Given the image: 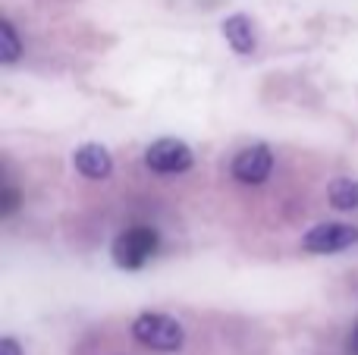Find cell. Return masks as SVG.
Returning <instances> with one entry per match:
<instances>
[{
  "label": "cell",
  "mask_w": 358,
  "mask_h": 355,
  "mask_svg": "<svg viewBox=\"0 0 358 355\" xmlns=\"http://www.w3.org/2000/svg\"><path fill=\"white\" fill-rule=\"evenodd\" d=\"M132 337L142 346L157 352H176L185 343V331L179 321H173L170 314H157V312H145L132 321Z\"/></svg>",
  "instance_id": "obj_1"
},
{
  "label": "cell",
  "mask_w": 358,
  "mask_h": 355,
  "mask_svg": "<svg viewBox=\"0 0 358 355\" xmlns=\"http://www.w3.org/2000/svg\"><path fill=\"white\" fill-rule=\"evenodd\" d=\"M161 236L151 226H129L113 239V264L123 270H138L157 255Z\"/></svg>",
  "instance_id": "obj_2"
},
{
  "label": "cell",
  "mask_w": 358,
  "mask_h": 355,
  "mask_svg": "<svg viewBox=\"0 0 358 355\" xmlns=\"http://www.w3.org/2000/svg\"><path fill=\"white\" fill-rule=\"evenodd\" d=\"M358 245V226L349 224H317L302 236V249L311 255H334Z\"/></svg>",
  "instance_id": "obj_3"
},
{
  "label": "cell",
  "mask_w": 358,
  "mask_h": 355,
  "mask_svg": "<svg viewBox=\"0 0 358 355\" xmlns=\"http://www.w3.org/2000/svg\"><path fill=\"white\" fill-rule=\"evenodd\" d=\"M192 148L179 138H157L155 145H148L145 151V164L155 173H185L192 167Z\"/></svg>",
  "instance_id": "obj_4"
},
{
  "label": "cell",
  "mask_w": 358,
  "mask_h": 355,
  "mask_svg": "<svg viewBox=\"0 0 358 355\" xmlns=\"http://www.w3.org/2000/svg\"><path fill=\"white\" fill-rule=\"evenodd\" d=\"M273 167V154L267 145H252V148H242L233 161V176L245 186H258L271 176Z\"/></svg>",
  "instance_id": "obj_5"
},
{
  "label": "cell",
  "mask_w": 358,
  "mask_h": 355,
  "mask_svg": "<svg viewBox=\"0 0 358 355\" xmlns=\"http://www.w3.org/2000/svg\"><path fill=\"white\" fill-rule=\"evenodd\" d=\"M73 164L85 180H107L113 170V161H110L104 145H82V148L73 154Z\"/></svg>",
  "instance_id": "obj_6"
},
{
  "label": "cell",
  "mask_w": 358,
  "mask_h": 355,
  "mask_svg": "<svg viewBox=\"0 0 358 355\" xmlns=\"http://www.w3.org/2000/svg\"><path fill=\"white\" fill-rule=\"evenodd\" d=\"M223 38L229 41V48H233L236 54H252L255 44H258V38H255V25L245 13H236V16L223 19Z\"/></svg>",
  "instance_id": "obj_7"
},
{
  "label": "cell",
  "mask_w": 358,
  "mask_h": 355,
  "mask_svg": "<svg viewBox=\"0 0 358 355\" xmlns=\"http://www.w3.org/2000/svg\"><path fill=\"white\" fill-rule=\"evenodd\" d=\"M327 195H330V205L334 208H340V211H355L358 208V180L340 176V180L330 182Z\"/></svg>",
  "instance_id": "obj_8"
},
{
  "label": "cell",
  "mask_w": 358,
  "mask_h": 355,
  "mask_svg": "<svg viewBox=\"0 0 358 355\" xmlns=\"http://www.w3.org/2000/svg\"><path fill=\"white\" fill-rule=\"evenodd\" d=\"M19 54H22V44H19V35H16V25L10 19L0 22V63H16Z\"/></svg>",
  "instance_id": "obj_9"
},
{
  "label": "cell",
  "mask_w": 358,
  "mask_h": 355,
  "mask_svg": "<svg viewBox=\"0 0 358 355\" xmlns=\"http://www.w3.org/2000/svg\"><path fill=\"white\" fill-rule=\"evenodd\" d=\"M0 205H3V217H10V214L19 208V192H16V189L6 186L3 189V201H0Z\"/></svg>",
  "instance_id": "obj_10"
},
{
  "label": "cell",
  "mask_w": 358,
  "mask_h": 355,
  "mask_svg": "<svg viewBox=\"0 0 358 355\" xmlns=\"http://www.w3.org/2000/svg\"><path fill=\"white\" fill-rule=\"evenodd\" d=\"M0 355H22V349H19V343L13 337H3L0 340Z\"/></svg>",
  "instance_id": "obj_11"
},
{
  "label": "cell",
  "mask_w": 358,
  "mask_h": 355,
  "mask_svg": "<svg viewBox=\"0 0 358 355\" xmlns=\"http://www.w3.org/2000/svg\"><path fill=\"white\" fill-rule=\"evenodd\" d=\"M352 352L358 355V331H355V337H352Z\"/></svg>",
  "instance_id": "obj_12"
}]
</instances>
